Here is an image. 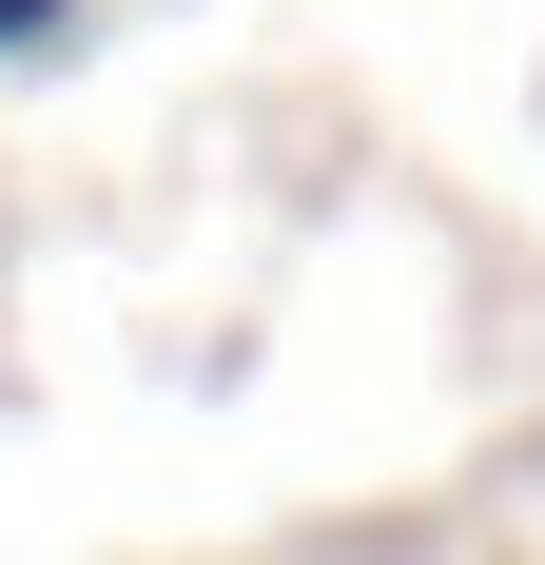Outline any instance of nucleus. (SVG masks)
I'll use <instances>...</instances> for the list:
<instances>
[{
	"label": "nucleus",
	"mask_w": 545,
	"mask_h": 565,
	"mask_svg": "<svg viewBox=\"0 0 545 565\" xmlns=\"http://www.w3.org/2000/svg\"><path fill=\"white\" fill-rule=\"evenodd\" d=\"M58 20H78V0H0V58H40V40H58Z\"/></svg>",
	"instance_id": "f257e3e1"
}]
</instances>
